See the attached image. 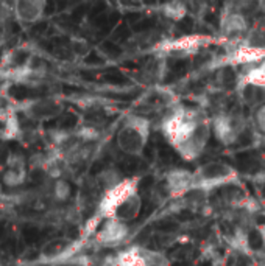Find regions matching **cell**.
I'll return each mask as SVG.
<instances>
[{"label": "cell", "instance_id": "6da1fadb", "mask_svg": "<svg viewBox=\"0 0 265 266\" xmlns=\"http://www.w3.org/2000/svg\"><path fill=\"white\" fill-rule=\"evenodd\" d=\"M159 128L168 145L187 162L200 159L212 137L211 115L201 108L181 103L162 114Z\"/></svg>", "mask_w": 265, "mask_h": 266}, {"label": "cell", "instance_id": "7a4b0ae2", "mask_svg": "<svg viewBox=\"0 0 265 266\" xmlns=\"http://www.w3.org/2000/svg\"><path fill=\"white\" fill-rule=\"evenodd\" d=\"M139 184V176H130L114 188L105 191L95 207L94 221L102 223L105 220H119L127 224L134 221L142 210Z\"/></svg>", "mask_w": 265, "mask_h": 266}, {"label": "cell", "instance_id": "3957f363", "mask_svg": "<svg viewBox=\"0 0 265 266\" xmlns=\"http://www.w3.org/2000/svg\"><path fill=\"white\" fill-rule=\"evenodd\" d=\"M240 182V176L235 168L222 160H211L192 172V191L211 195L212 191L235 187Z\"/></svg>", "mask_w": 265, "mask_h": 266}, {"label": "cell", "instance_id": "277c9868", "mask_svg": "<svg viewBox=\"0 0 265 266\" xmlns=\"http://www.w3.org/2000/svg\"><path fill=\"white\" fill-rule=\"evenodd\" d=\"M153 123L147 115L128 114L115 132L117 148L127 156H140L149 145Z\"/></svg>", "mask_w": 265, "mask_h": 266}, {"label": "cell", "instance_id": "5b68a950", "mask_svg": "<svg viewBox=\"0 0 265 266\" xmlns=\"http://www.w3.org/2000/svg\"><path fill=\"white\" fill-rule=\"evenodd\" d=\"M234 93L240 105L253 111L265 105V61L244 67L239 72Z\"/></svg>", "mask_w": 265, "mask_h": 266}, {"label": "cell", "instance_id": "8992f818", "mask_svg": "<svg viewBox=\"0 0 265 266\" xmlns=\"http://www.w3.org/2000/svg\"><path fill=\"white\" fill-rule=\"evenodd\" d=\"M212 45H222L220 39L211 35H184L180 38H167L155 48L153 55H161L167 59H184L200 55Z\"/></svg>", "mask_w": 265, "mask_h": 266}, {"label": "cell", "instance_id": "52a82bcc", "mask_svg": "<svg viewBox=\"0 0 265 266\" xmlns=\"http://www.w3.org/2000/svg\"><path fill=\"white\" fill-rule=\"evenodd\" d=\"M248 122L242 112L226 109L211 115V128L215 140L223 147H232L247 131Z\"/></svg>", "mask_w": 265, "mask_h": 266}, {"label": "cell", "instance_id": "ba28073f", "mask_svg": "<svg viewBox=\"0 0 265 266\" xmlns=\"http://www.w3.org/2000/svg\"><path fill=\"white\" fill-rule=\"evenodd\" d=\"M251 28L248 17L232 7H225L219 20V39L222 45H234L245 42Z\"/></svg>", "mask_w": 265, "mask_h": 266}, {"label": "cell", "instance_id": "9c48e42d", "mask_svg": "<svg viewBox=\"0 0 265 266\" xmlns=\"http://www.w3.org/2000/svg\"><path fill=\"white\" fill-rule=\"evenodd\" d=\"M106 266H172V263L162 251L136 245L115 252Z\"/></svg>", "mask_w": 265, "mask_h": 266}, {"label": "cell", "instance_id": "30bf717a", "mask_svg": "<svg viewBox=\"0 0 265 266\" xmlns=\"http://www.w3.org/2000/svg\"><path fill=\"white\" fill-rule=\"evenodd\" d=\"M130 224L119 220H105L100 223L97 232L94 234V241L100 248L117 249L122 246L130 237Z\"/></svg>", "mask_w": 265, "mask_h": 266}, {"label": "cell", "instance_id": "8fae6325", "mask_svg": "<svg viewBox=\"0 0 265 266\" xmlns=\"http://www.w3.org/2000/svg\"><path fill=\"white\" fill-rule=\"evenodd\" d=\"M162 190L170 200L186 198L192 193V172L184 168H173L167 172L162 181Z\"/></svg>", "mask_w": 265, "mask_h": 266}, {"label": "cell", "instance_id": "7c38bea8", "mask_svg": "<svg viewBox=\"0 0 265 266\" xmlns=\"http://www.w3.org/2000/svg\"><path fill=\"white\" fill-rule=\"evenodd\" d=\"M165 39L167 36L156 28L140 31L130 38L127 42V52L134 55H153L155 48Z\"/></svg>", "mask_w": 265, "mask_h": 266}, {"label": "cell", "instance_id": "4fadbf2b", "mask_svg": "<svg viewBox=\"0 0 265 266\" xmlns=\"http://www.w3.org/2000/svg\"><path fill=\"white\" fill-rule=\"evenodd\" d=\"M20 109L32 120H49L63 111V103L58 98H36L25 102Z\"/></svg>", "mask_w": 265, "mask_h": 266}, {"label": "cell", "instance_id": "5bb4252c", "mask_svg": "<svg viewBox=\"0 0 265 266\" xmlns=\"http://www.w3.org/2000/svg\"><path fill=\"white\" fill-rule=\"evenodd\" d=\"M167 61L168 59L161 55H152L149 61L139 70V81L150 87L161 86V83L164 81L167 75V70H168Z\"/></svg>", "mask_w": 265, "mask_h": 266}, {"label": "cell", "instance_id": "9a60e30c", "mask_svg": "<svg viewBox=\"0 0 265 266\" xmlns=\"http://www.w3.org/2000/svg\"><path fill=\"white\" fill-rule=\"evenodd\" d=\"M45 2L44 0H22V2H16L13 5L14 16L17 20L23 23H33L38 22L44 16Z\"/></svg>", "mask_w": 265, "mask_h": 266}, {"label": "cell", "instance_id": "2e32d148", "mask_svg": "<svg viewBox=\"0 0 265 266\" xmlns=\"http://www.w3.org/2000/svg\"><path fill=\"white\" fill-rule=\"evenodd\" d=\"M124 179H125V176H124L122 172L117 170V168H114V167H108V168H103L102 172H99L97 175H95V178L92 179V184H94L95 188H97V191L100 193V196H102L105 191L114 188Z\"/></svg>", "mask_w": 265, "mask_h": 266}, {"label": "cell", "instance_id": "e0dca14e", "mask_svg": "<svg viewBox=\"0 0 265 266\" xmlns=\"http://www.w3.org/2000/svg\"><path fill=\"white\" fill-rule=\"evenodd\" d=\"M245 44L257 48H263L265 50V16L259 17L251 23L250 33L245 39Z\"/></svg>", "mask_w": 265, "mask_h": 266}, {"label": "cell", "instance_id": "ac0fdd59", "mask_svg": "<svg viewBox=\"0 0 265 266\" xmlns=\"http://www.w3.org/2000/svg\"><path fill=\"white\" fill-rule=\"evenodd\" d=\"M159 13L161 16H164L167 20L170 22H180L183 20L186 16H187V7L183 4V2H167V4H162L159 7Z\"/></svg>", "mask_w": 265, "mask_h": 266}, {"label": "cell", "instance_id": "d6986e66", "mask_svg": "<svg viewBox=\"0 0 265 266\" xmlns=\"http://www.w3.org/2000/svg\"><path fill=\"white\" fill-rule=\"evenodd\" d=\"M72 196V185L66 178L52 182V200L58 204H64Z\"/></svg>", "mask_w": 265, "mask_h": 266}, {"label": "cell", "instance_id": "ffe728a7", "mask_svg": "<svg viewBox=\"0 0 265 266\" xmlns=\"http://www.w3.org/2000/svg\"><path fill=\"white\" fill-rule=\"evenodd\" d=\"M27 181V170H7L2 175V184L8 188H19Z\"/></svg>", "mask_w": 265, "mask_h": 266}, {"label": "cell", "instance_id": "44dd1931", "mask_svg": "<svg viewBox=\"0 0 265 266\" xmlns=\"http://www.w3.org/2000/svg\"><path fill=\"white\" fill-rule=\"evenodd\" d=\"M5 163L8 167V170H27L28 159L22 153H10Z\"/></svg>", "mask_w": 265, "mask_h": 266}, {"label": "cell", "instance_id": "7402d4cb", "mask_svg": "<svg viewBox=\"0 0 265 266\" xmlns=\"http://www.w3.org/2000/svg\"><path fill=\"white\" fill-rule=\"evenodd\" d=\"M47 163H49V154L33 153L28 157V168H30V170H42V172H45Z\"/></svg>", "mask_w": 265, "mask_h": 266}, {"label": "cell", "instance_id": "603a6c76", "mask_svg": "<svg viewBox=\"0 0 265 266\" xmlns=\"http://www.w3.org/2000/svg\"><path fill=\"white\" fill-rule=\"evenodd\" d=\"M253 125L262 136H265V105L253 111Z\"/></svg>", "mask_w": 265, "mask_h": 266}, {"label": "cell", "instance_id": "cb8c5ba5", "mask_svg": "<svg viewBox=\"0 0 265 266\" xmlns=\"http://www.w3.org/2000/svg\"><path fill=\"white\" fill-rule=\"evenodd\" d=\"M13 115H14V112L2 100H0V122H5L7 123Z\"/></svg>", "mask_w": 265, "mask_h": 266}, {"label": "cell", "instance_id": "d4e9b609", "mask_svg": "<svg viewBox=\"0 0 265 266\" xmlns=\"http://www.w3.org/2000/svg\"><path fill=\"white\" fill-rule=\"evenodd\" d=\"M7 31H8V22L0 20V47L7 42Z\"/></svg>", "mask_w": 265, "mask_h": 266}, {"label": "cell", "instance_id": "484cf974", "mask_svg": "<svg viewBox=\"0 0 265 266\" xmlns=\"http://www.w3.org/2000/svg\"><path fill=\"white\" fill-rule=\"evenodd\" d=\"M4 190H2V184H0V200H4Z\"/></svg>", "mask_w": 265, "mask_h": 266}]
</instances>
